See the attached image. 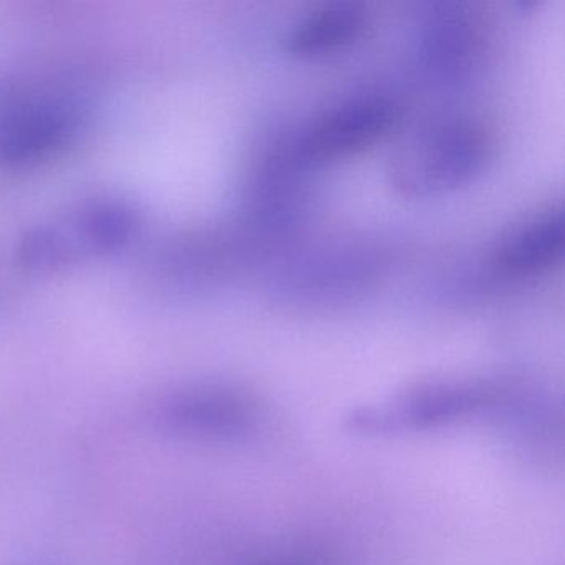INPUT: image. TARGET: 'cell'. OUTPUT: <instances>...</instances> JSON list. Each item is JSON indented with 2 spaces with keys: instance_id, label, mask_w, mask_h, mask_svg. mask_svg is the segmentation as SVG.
<instances>
[{
  "instance_id": "1",
  "label": "cell",
  "mask_w": 565,
  "mask_h": 565,
  "mask_svg": "<svg viewBox=\"0 0 565 565\" xmlns=\"http://www.w3.org/2000/svg\"><path fill=\"white\" fill-rule=\"evenodd\" d=\"M141 213L131 201L94 196L41 221L22 237L19 263L55 273L124 249L137 237Z\"/></svg>"
},
{
  "instance_id": "2",
  "label": "cell",
  "mask_w": 565,
  "mask_h": 565,
  "mask_svg": "<svg viewBox=\"0 0 565 565\" xmlns=\"http://www.w3.org/2000/svg\"><path fill=\"white\" fill-rule=\"evenodd\" d=\"M489 154L491 141L478 124L446 121L405 141L392 158L390 177L403 196H435L475 180Z\"/></svg>"
},
{
  "instance_id": "3",
  "label": "cell",
  "mask_w": 565,
  "mask_h": 565,
  "mask_svg": "<svg viewBox=\"0 0 565 565\" xmlns=\"http://www.w3.org/2000/svg\"><path fill=\"white\" fill-rule=\"evenodd\" d=\"M84 124V107L62 94L0 105V170H24L61 153Z\"/></svg>"
},
{
  "instance_id": "4",
  "label": "cell",
  "mask_w": 565,
  "mask_h": 565,
  "mask_svg": "<svg viewBox=\"0 0 565 565\" xmlns=\"http://www.w3.org/2000/svg\"><path fill=\"white\" fill-rule=\"evenodd\" d=\"M504 392L484 383L441 382L406 392L382 408L355 416L366 431H418L439 428L479 415L502 399Z\"/></svg>"
},
{
  "instance_id": "5",
  "label": "cell",
  "mask_w": 565,
  "mask_h": 565,
  "mask_svg": "<svg viewBox=\"0 0 565 565\" xmlns=\"http://www.w3.org/2000/svg\"><path fill=\"white\" fill-rule=\"evenodd\" d=\"M398 107L385 97L353 98L320 117L299 141L310 163L343 160L369 150L398 124Z\"/></svg>"
},
{
  "instance_id": "6",
  "label": "cell",
  "mask_w": 565,
  "mask_h": 565,
  "mask_svg": "<svg viewBox=\"0 0 565 565\" xmlns=\"http://www.w3.org/2000/svg\"><path fill=\"white\" fill-rule=\"evenodd\" d=\"M565 221L562 210L548 211L514 231L492 257L495 270L509 279L541 276L562 259Z\"/></svg>"
},
{
  "instance_id": "7",
  "label": "cell",
  "mask_w": 565,
  "mask_h": 565,
  "mask_svg": "<svg viewBox=\"0 0 565 565\" xmlns=\"http://www.w3.org/2000/svg\"><path fill=\"white\" fill-rule=\"evenodd\" d=\"M174 422L201 435L237 438L256 431L259 408L247 396L226 388H204L188 393L173 406Z\"/></svg>"
},
{
  "instance_id": "8",
  "label": "cell",
  "mask_w": 565,
  "mask_h": 565,
  "mask_svg": "<svg viewBox=\"0 0 565 565\" xmlns=\"http://www.w3.org/2000/svg\"><path fill=\"white\" fill-rule=\"evenodd\" d=\"M478 52V28L461 8L443 6L429 15L419 51L429 72L438 77H458L468 71Z\"/></svg>"
},
{
  "instance_id": "9",
  "label": "cell",
  "mask_w": 565,
  "mask_h": 565,
  "mask_svg": "<svg viewBox=\"0 0 565 565\" xmlns=\"http://www.w3.org/2000/svg\"><path fill=\"white\" fill-rule=\"evenodd\" d=\"M366 12L352 2L322 6L297 21L286 38V49L296 57L335 54L362 39Z\"/></svg>"
},
{
  "instance_id": "10",
  "label": "cell",
  "mask_w": 565,
  "mask_h": 565,
  "mask_svg": "<svg viewBox=\"0 0 565 565\" xmlns=\"http://www.w3.org/2000/svg\"><path fill=\"white\" fill-rule=\"evenodd\" d=\"M276 565H310L309 562H280Z\"/></svg>"
}]
</instances>
